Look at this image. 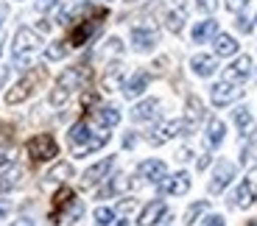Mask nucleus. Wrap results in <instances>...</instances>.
Wrapping results in <instances>:
<instances>
[{"label": "nucleus", "mask_w": 257, "mask_h": 226, "mask_svg": "<svg viewBox=\"0 0 257 226\" xmlns=\"http://www.w3.org/2000/svg\"><path fill=\"white\" fill-rule=\"evenodd\" d=\"M84 76H87V70H84V65H78V67H70V70H64L62 76L56 78V87L51 90V101L53 106H64L67 101H70V95L81 87V81H84Z\"/></svg>", "instance_id": "1"}, {"label": "nucleus", "mask_w": 257, "mask_h": 226, "mask_svg": "<svg viewBox=\"0 0 257 226\" xmlns=\"http://www.w3.org/2000/svg\"><path fill=\"white\" fill-rule=\"evenodd\" d=\"M45 78H48V70H45V67H34L31 73H26V76L20 78L17 84H14L12 90L6 92V104H9V106L23 104L26 98H31L34 92L42 87V81H45Z\"/></svg>", "instance_id": "2"}, {"label": "nucleus", "mask_w": 257, "mask_h": 226, "mask_svg": "<svg viewBox=\"0 0 257 226\" xmlns=\"http://www.w3.org/2000/svg\"><path fill=\"white\" fill-rule=\"evenodd\" d=\"M39 45H42V39H39V34L34 31V28H20V31L14 34V48H12L17 65H28L31 56L39 51Z\"/></svg>", "instance_id": "3"}, {"label": "nucleus", "mask_w": 257, "mask_h": 226, "mask_svg": "<svg viewBox=\"0 0 257 226\" xmlns=\"http://www.w3.org/2000/svg\"><path fill=\"white\" fill-rule=\"evenodd\" d=\"M26 151H28V156H31L34 162H48V159H53V156L59 154V145H56V140H53L51 134H37V137L28 140Z\"/></svg>", "instance_id": "4"}, {"label": "nucleus", "mask_w": 257, "mask_h": 226, "mask_svg": "<svg viewBox=\"0 0 257 226\" xmlns=\"http://www.w3.org/2000/svg\"><path fill=\"white\" fill-rule=\"evenodd\" d=\"M204 120V104H201L196 95L187 98L185 104V120H182V131L185 134H193V131L199 129V123Z\"/></svg>", "instance_id": "5"}, {"label": "nucleus", "mask_w": 257, "mask_h": 226, "mask_svg": "<svg viewBox=\"0 0 257 226\" xmlns=\"http://www.w3.org/2000/svg\"><path fill=\"white\" fill-rule=\"evenodd\" d=\"M112 168H115V156H106V159L95 162L92 168L84 170V176H81V187H95V184H101V181L106 179V173H109Z\"/></svg>", "instance_id": "6"}, {"label": "nucleus", "mask_w": 257, "mask_h": 226, "mask_svg": "<svg viewBox=\"0 0 257 226\" xmlns=\"http://www.w3.org/2000/svg\"><path fill=\"white\" fill-rule=\"evenodd\" d=\"M257 198V170H249L246 173V179L238 184V193H235V204L238 207H251Z\"/></svg>", "instance_id": "7"}, {"label": "nucleus", "mask_w": 257, "mask_h": 226, "mask_svg": "<svg viewBox=\"0 0 257 226\" xmlns=\"http://www.w3.org/2000/svg\"><path fill=\"white\" fill-rule=\"evenodd\" d=\"M249 73H251V59L249 56H238L224 70V78L229 81V84H240V81H246V78H249Z\"/></svg>", "instance_id": "8"}, {"label": "nucleus", "mask_w": 257, "mask_h": 226, "mask_svg": "<svg viewBox=\"0 0 257 226\" xmlns=\"http://www.w3.org/2000/svg\"><path fill=\"white\" fill-rule=\"evenodd\" d=\"M232 176H235V165H232V162H221L218 168H215V173H212V179H210V193L212 195L224 193V187L232 181Z\"/></svg>", "instance_id": "9"}, {"label": "nucleus", "mask_w": 257, "mask_h": 226, "mask_svg": "<svg viewBox=\"0 0 257 226\" xmlns=\"http://www.w3.org/2000/svg\"><path fill=\"white\" fill-rule=\"evenodd\" d=\"M98 28H101V23H98V20H87V23L76 26V28H73V34H70V48L87 45V42H90V39L98 34Z\"/></svg>", "instance_id": "10"}, {"label": "nucleus", "mask_w": 257, "mask_h": 226, "mask_svg": "<svg viewBox=\"0 0 257 226\" xmlns=\"http://www.w3.org/2000/svg\"><path fill=\"white\" fill-rule=\"evenodd\" d=\"M132 42H135V48L140 53H146L160 42V34H157L154 28H148V26H137L135 31H132Z\"/></svg>", "instance_id": "11"}, {"label": "nucleus", "mask_w": 257, "mask_h": 226, "mask_svg": "<svg viewBox=\"0 0 257 226\" xmlns=\"http://www.w3.org/2000/svg\"><path fill=\"white\" fill-rule=\"evenodd\" d=\"M165 215H168L165 201H148L146 207H143L140 218H137V223H140V226H154V223H160Z\"/></svg>", "instance_id": "12"}, {"label": "nucleus", "mask_w": 257, "mask_h": 226, "mask_svg": "<svg viewBox=\"0 0 257 226\" xmlns=\"http://www.w3.org/2000/svg\"><path fill=\"white\" fill-rule=\"evenodd\" d=\"M238 95H240V90H238L235 84H229V81H221V84H215V87L210 90V98H212V104H215V106L232 104Z\"/></svg>", "instance_id": "13"}, {"label": "nucleus", "mask_w": 257, "mask_h": 226, "mask_svg": "<svg viewBox=\"0 0 257 226\" xmlns=\"http://www.w3.org/2000/svg\"><path fill=\"white\" fill-rule=\"evenodd\" d=\"M179 131H182V123H179V120H168V123H162V126H157V129L151 131L148 142H151V145H162V142L174 140Z\"/></svg>", "instance_id": "14"}, {"label": "nucleus", "mask_w": 257, "mask_h": 226, "mask_svg": "<svg viewBox=\"0 0 257 226\" xmlns=\"http://www.w3.org/2000/svg\"><path fill=\"white\" fill-rule=\"evenodd\" d=\"M162 190H165L168 195H185L187 190H190V173L179 170V173L168 176V179L162 181Z\"/></svg>", "instance_id": "15"}, {"label": "nucleus", "mask_w": 257, "mask_h": 226, "mask_svg": "<svg viewBox=\"0 0 257 226\" xmlns=\"http://www.w3.org/2000/svg\"><path fill=\"white\" fill-rule=\"evenodd\" d=\"M137 173H140L146 181H162L165 173H168V168H165V162L162 159H146V162H140Z\"/></svg>", "instance_id": "16"}, {"label": "nucleus", "mask_w": 257, "mask_h": 226, "mask_svg": "<svg viewBox=\"0 0 257 226\" xmlns=\"http://www.w3.org/2000/svg\"><path fill=\"white\" fill-rule=\"evenodd\" d=\"M92 120H95L101 129H112V126L120 123V109H115V106H98V109L92 112Z\"/></svg>", "instance_id": "17"}, {"label": "nucleus", "mask_w": 257, "mask_h": 226, "mask_svg": "<svg viewBox=\"0 0 257 226\" xmlns=\"http://www.w3.org/2000/svg\"><path fill=\"white\" fill-rule=\"evenodd\" d=\"M148 81H151V76H148L146 70H137L135 76L126 81V87H123V92H126V98H137V95H143L146 92V87H148Z\"/></svg>", "instance_id": "18"}, {"label": "nucleus", "mask_w": 257, "mask_h": 226, "mask_svg": "<svg viewBox=\"0 0 257 226\" xmlns=\"http://www.w3.org/2000/svg\"><path fill=\"white\" fill-rule=\"evenodd\" d=\"M157 109H160V101H157V98H148V101H143V104L135 106V112H132V120H137V123L154 120V117H157Z\"/></svg>", "instance_id": "19"}, {"label": "nucleus", "mask_w": 257, "mask_h": 226, "mask_svg": "<svg viewBox=\"0 0 257 226\" xmlns=\"http://www.w3.org/2000/svg\"><path fill=\"white\" fill-rule=\"evenodd\" d=\"M190 67H193V73H196V76H201V78L212 76V73L218 70L215 59L207 56V53H199V56H193V59H190Z\"/></svg>", "instance_id": "20"}, {"label": "nucleus", "mask_w": 257, "mask_h": 226, "mask_svg": "<svg viewBox=\"0 0 257 226\" xmlns=\"http://www.w3.org/2000/svg\"><path fill=\"white\" fill-rule=\"evenodd\" d=\"M84 215V204L78 198H73L70 204H67V207L62 209V212H59V218L53 220V223H76L78 218H81Z\"/></svg>", "instance_id": "21"}, {"label": "nucleus", "mask_w": 257, "mask_h": 226, "mask_svg": "<svg viewBox=\"0 0 257 226\" xmlns=\"http://www.w3.org/2000/svg\"><path fill=\"white\" fill-rule=\"evenodd\" d=\"M238 53V42L232 34H215V56H235Z\"/></svg>", "instance_id": "22"}, {"label": "nucleus", "mask_w": 257, "mask_h": 226, "mask_svg": "<svg viewBox=\"0 0 257 226\" xmlns=\"http://www.w3.org/2000/svg\"><path fill=\"white\" fill-rule=\"evenodd\" d=\"M84 9H87V0H67V3H64V9L56 14V23L67 26V23H70L78 12H84Z\"/></svg>", "instance_id": "23"}, {"label": "nucleus", "mask_w": 257, "mask_h": 226, "mask_svg": "<svg viewBox=\"0 0 257 226\" xmlns=\"http://www.w3.org/2000/svg\"><path fill=\"white\" fill-rule=\"evenodd\" d=\"M12 156H14V148H12V137H9V129L0 123V168L12 165Z\"/></svg>", "instance_id": "24"}, {"label": "nucleus", "mask_w": 257, "mask_h": 226, "mask_svg": "<svg viewBox=\"0 0 257 226\" xmlns=\"http://www.w3.org/2000/svg\"><path fill=\"white\" fill-rule=\"evenodd\" d=\"M120 81H123V65H109V70H106V76H103L101 87L106 92H115V90H120Z\"/></svg>", "instance_id": "25"}, {"label": "nucleus", "mask_w": 257, "mask_h": 226, "mask_svg": "<svg viewBox=\"0 0 257 226\" xmlns=\"http://www.w3.org/2000/svg\"><path fill=\"white\" fill-rule=\"evenodd\" d=\"M224 134H226V126L218 120V117H212L210 126H207V145H210V148L221 145V142H224Z\"/></svg>", "instance_id": "26"}, {"label": "nucleus", "mask_w": 257, "mask_h": 226, "mask_svg": "<svg viewBox=\"0 0 257 226\" xmlns=\"http://www.w3.org/2000/svg\"><path fill=\"white\" fill-rule=\"evenodd\" d=\"M90 126H87V123H76V126H73V129L70 131H67V140H70V145H73V148H81V145H84V142H87V140H90Z\"/></svg>", "instance_id": "27"}, {"label": "nucleus", "mask_w": 257, "mask_h": 226, "mask_svg": "<svg viewBox=\"0 0 257 226\" xmlns=\"http://www.w3.org/2000/svg\"><path fill=\"white\" fill-rule=\"evenodd\" d=\"M215 34H218V23L215 20H204V23H199V26L193 28V42H207Z\"/></svg>", "instance_id": "28"}, {"label": "nucleus", "mask_w": 257, "mask_h": 226, "mask_svg": "<svg viewBox=\"0 0 257 226\" xmlns=\"http://www.w3.org/2000/svg\"><path fill=\"white\" fill-rule=\"evenodd\" d=\"M109 142V134H98V137H90V140L84 142L81 148H73V154L76 156H87V154H95L98 148H103Z\"/></svg>", "instance_id": "29"}, {"label": "nucleus", "mask_w": 257, "mask_h": 226, "mask_svg": "<svg viewBox=\"0 0 257 226\" xmlns=\"http://www.w3.org/2000/svg\"><path fill=\"white\" fill-rule=\"evenodd\" d=\"M73 198H76V195H73V190H70V187H62V190H59V193L53 195V212H51V220H56V218H59V212H62V209L67 207V204H70Z\"/></svg>", "instance_id": "30"}, {"label": "nucleus", "mask_w": 257, "mask_h": 226, "mask_svg": "<svg viewBox=\"0 0 257 226\" xmlns=\"http://www.w3.org/2000/svg\"><path fill=\"white\" fill-rule=\"evenodd\" d=\"M128 187H132L128 176H115V181H109V184L101 190V195H115V193H123V190H128Z\"/></svg>", "instance_id": "31"}, {"label": "nucleus", "mask_w": 257, "mask_h": 226, "mask_svg": "<svg viewBox=\"0 0 257 226\" xmlns=\"http://www.w3.org/2000/svg\"><path fill=\"white\" fill-rule=\"evenodd\" d=\"M165 23H168V31L179 34L182 28H185V12H182V9H176V12H168V14H165Z\"/></svg>", "instance_id": "32"}, {"label": "nucleus", "mask_w": 257, "mask_h": 226, "mask_svg": "<svg viewBox=\"0 0 257 226\" xmlns=\"http://www.w3.org/2000/svg\"><path fill=\"white\" fill-rule=\"evenodd\" d=\"M67 51H70V42H53V45L45 51V59L48 62H59V59L67 56Z\"/></svg>", "instance_id": "33"}, {"label": "nucleus", "mask_w": 257, "mask_h": 226, "mask_svg": "<svg viewBox=\"0 0 257 226\" xmlns=\"http://www.w3.org/2000/svg\"><path fill=\"white\" fill-rule=\"evenodd\" d=\"M70 176H73V165H67V162H59V165L45 176V179H48V181H64V179H70Z\"/></svg>", "instance_id": "34"}, {"label": "nucleus", "mask_w": 257, "mask_h": 226, "mask_svg": "<svg viewBox=\"0 0 257 226\" xmlns=\"http://www.w3.org/2000/svg\"><path fill=\"white\" fill-rule=\"evenodd\" d=\"M207 207H210L207 201H196V204H190V209L185 212V223H187V226H193L196 220H199V215H204V212H207Z\"/></svg>", "instance_id": "35"}, {"label": "nucleus", "mask_w": 257, "mask_h": 226, "mask_svg": "<svg viewBox=\"0 0 257 226\" xmlns=\"http://www.w3.org/2000/svg\"><path fill=\"white\" fill-rule=\"evenodd\" d=\"M232 117H235V126H238L240 131H246V129H249L251 115H249V109H246V106H238V109L232 112Z\"/></svg>", "instance_id": "36"}, {"label": "nucleus", "mask_w": 257, "mask_h": 226, "mask_svg": "<svg viewBox=\"0 0 257 226\" xmlns=\"http://www.w3.org/2000/svg\"><path fill=\"white\" fill-rule=\"evenodd\" d=\"M20 179H23V170H20V168H14L9 176H3V179H0V190H12V187H17V184H20Z\"/></svg>", "instance_id": "37"}, {"label": "nucleus", "mask_w": 257, "mask_h": 226, "mask_svg": "<svg viewBox=\"0 0 257 226\" xmlns=\"http://www.w3.org/2000/svg\"><path fill=\"white\" fill-rule=\"evenodd\" d=\"M112 218H115V212H112L109 207H98L95 209V226H109Z\"/></svg>", "instance_id": "38"}, {"label": "nucleus", "mask_w": 257, "mask_h": 226, "mask_svg": "<svg viewBox=\"0 0 257 226\" xmlns=\"http://www.w3.org/2000/svg\"><path fill=\"white\" fill-rule=\"evenodd\" d=\"M196 6H199V12L212 14L215 9H218V0H196Z\"/></svg>", "instance_id": "39"}, {"label": "nucleus", "mask_w": 257, "mask_h": 226, "mask_svg": "<svg viewBox=\"0 0 257 226\" xmlns=\"http://www.w3.org/2000/svg\"><path fill=\"white\" fill-rule=\"evenodd\" d=\"M246 3H249V0H226V9H229V12H240Z\"/></svg>", "instance_id": "40"}, {"label": "nucleus", "mask_w": 257, "mask_h": 226, "mask_svg": "<svg viewBox=\"0 0 257 226\" xmlns=\"http://www.w3.org/2000/svg\"><path fill=\"white\" fill-rule=\"evenodd\" d=\"M53 6H59V0H39V3H37L39 12H51Z\"/></svg>", "instance_id": "41"}, {"label": "nucleus", "mask_w": 257, "mask_h": 226, "mask_svg": "<svg viewBox=\"0 0 257 226\" xmlns=\"http://www.w3.org/2000/svg\"><path fill=\"white\" fill-rule=\"evenodd\" d=\"M238 31H243V34L251 31V20L249 17H238Z\"/></svg>", "instance_id": "42"}, {"label": "nucleus", "mask_w": 257, "mask_h": 226, "mask_svg": "<svg viewBox=\"0 0 257 226\" xmlns=\"http://www.w3.org/2000/svg\"><path fill=\"white\" fill-rule=\"evenodd\" d=\"M204 226H224V218H221V215H210V218L204 220Z\"/></svg>", "instance_id": "43"}, {"label": "nucleus", "mask_w": 257, "mask_h": 226, "mask_svg": "<svg viewBox=\"0 0 257 226\" xmlns=\"http://www.w3.org/2000/svg\"><path fill=\"white\" fill-rule=\"evenodd\" d=\"M135 142H137L135 131H128V134H126V140H123V145H126V148H132V145H135Z\"/></svg>", "instance_id": "44"}, {"label": "nucleus", "mask_w": 257, "mask_h": 226, "mask_svg": "<svg viewBox=\"0 0 257 226\" xmlns=\"http://www.w3.org/2000/svg\"><path fill=\"white\" fill-rule=\"evenodd\" d=\"M207 165H210V156H201V159H199V170H204Z\"/></svg>", "instance_id": "45"}, {"label": "nucleus", "mask_w": 257, "mask_h": 226, "mask_svg": "<svg viewBox=\"0 0 257 226\" xmlns=\"http://www.w3.org/2000/svg\"><path fill=\"white\" fill-rule=\"evenodd\" d=\"M3 20H6V6H0V26H3Z\"/></svg>", "instance_id": "46"}, {"label": "nucleus", "mask_w": 257, "mask_h": 226, "mask_svg": "<svg viewBox=\"0 0 257 226\" xmlns=\"http://www.w3.org/2000/svg\"><path fill=\"white\" fill-rule=\"evenodd\" d=\"M115 226H128V220H126V218H120V220H117Z\"/></svg>", "instance_id": "47"}, {"label": "nucleus", "mask_w": 257, "mask_h": 226, "mask_svg": "<svg viewBox=\"0 0 257 226\" xmlns=\"http://www.w3.org/2000/svg\"><path fill=\"white\" fill-rule=\"evenodd\" d=\"M3 78H6V70H0V84H3Z\"/></svg>", "instance_id": "48"}, {"label": "nucleus", "mask_w": 257, "mask_h": 226, "mask_svg": "<svg viewBox=\"0 0 257 226\" xmlns=\"http://www.w3.org/2000/svg\"><path fill=\"white\" fill-rule=\"evenodd\" d=\"M3 215H6V207H0V218H3Z\"/></svg>", "instance_id": "49"}, {"label": "nucleus", "mask_w": 257, "mask_h": 226, "mask_svg": "<svg viewBox=\"0 0 257 226\" xmlns=\"http://www.w3.org/2000/svg\"><path fill=\"white\" fill-rule=\"evenodd\" d=\"M0 53H3V37H0Z\"/></svg>", "instance_id": "50"}]
</instances>
